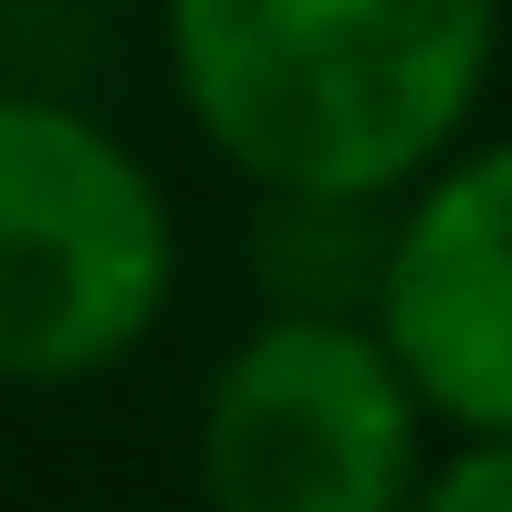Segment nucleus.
<instances>
[{
    "mask_svg": "<svg viewBox=\"0 0 512 512\" xmlns=\"http://www.w3.org/2000/svg\"><path fill=\"white\" fill-rule=\"evenodd\" d=\"M502 0H168L178 105L251 189L398 199L460 147Z\"/></svg>",
    "mask_w": 512,
    "mask_h": 512,
    "instance_id": "f257e3e1",
    "label": "nucleus"
},
{
    "mask_svg": "<svg viewBox=\"0 0 512 512\" xmlns=\"http://www.w3.org/2000/svg\"><path fill=\"white\" fill-rule=\"evenodd\" d=\"M178 220L157 168L63 95L0 84V387H84L157 335Z\"/></svg>",
    "mask_w": 512,
    "mask_h": 512,
    "instance_id": "f03ea898",
    "label": "nucleus"
},
{
    "mask_svg": "<svg viewBox=\"0 0 512 512\" xmlns=\"http://www.w3.org/2000/svg\"><path fill=\"white\" fill-rule=\"evenodd\" d=\"M429 471V408L366 314L272 304L209 366L199 502L209 512H408Z\"/></svg>",
    "mask_w": 512,
    "mask_h": 512,
    "instance_id": "7ed1b4c3",
    "label": "nucleus"
},
{
    "mask_svg": "<svg viewBox=\"0 0 512 512\" xmlns=\"http://www.w3.org/2000/svg\"><path fill=\"white\" fill-rule=\"evenodd\" d=\"M366 324L460 439H512V136L450 147L387 209Z\"/></svg>",
    "mask_w": 512,
    "mask_h": 512,
    "instance_id": "20e7f679",
    "label": "nucleus"
},
{
    "mask_svg": "<svg viewBox=\"0 0 512 512\" xmlns=\"http://www.w3.org/2000/svg\"><path fill=\"white\" fill-rule=\"evenodd\" d=\"M387 262V199L262 189V283L283 314H366Z\"/></svg>",
    "mask_w": 512,
    "mask_h": 512,
    "instance_id": "39448f33",
    "label": "nucleus"
},
{
    "mask_svg": "<svg viewBox=\"0 0 512 512\" xmlns=\"http://www.w3.org/2000/svg\"><path fill=\"white\" fill-rule=\"evenodd\" d=\"M408 512H512V439H460L450 460H429Z\"/></svg>",
    "mask_w": 512,
    "mask_h": 512,
    "instance_id": "423d86ee",
    "label": "nucleus"
}]
</instances>
